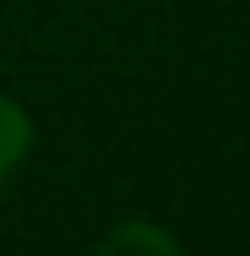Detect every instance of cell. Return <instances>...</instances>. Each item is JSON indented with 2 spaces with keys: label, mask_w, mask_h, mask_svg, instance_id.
<instances>
[{
  "label": "cell",
  "mask_w": 250,
  "mask_h": 256,
  "mask_svg": "<svg viewBox=\"0 0 250 256\" xmlns=\"http://www.w3.org/2000/svg\"><path fill=\"white\" fill-rule=\"evenodd\" d=\"M98 251H163V256H180V240L169 229L147 224V218H125V224H114L98 240Z\"/></svg>",
  "instance_id": "cell-2"
},
{
  "label": "cell",
  "mask_w": 250,
  "mask_h": 256,
  "mask_svg": "<svg viewBox=\"0 0 250 256\" xmlns=\"http://www.w3.org/2000/svg\"><path fill=\"white\" fill-rule=\"evenodd\" d=\"M27 153H33V114L16 98H0V180H11Z\"/></svg>",
  "instance_id": "cell-1"
}]
</instances>
